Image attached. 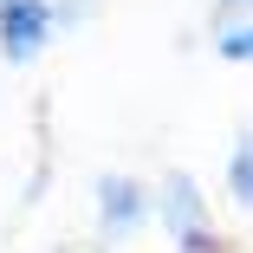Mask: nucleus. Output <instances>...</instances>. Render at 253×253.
I'll return each mask as SVG.
<instances>
[{
  "mask_svg": "<svg viewBox=\"0 0 253 253\" xmlns=\"http://www.w3.org/2000/svg\"><path fill=\"white\" fill-rule=\"evenodd\" d=\"M156 221H163V234L175 240V253H221L208 195H201V182H195L188 169H163V182H156Z\"/></svg>",
  "mask_w": 253,
  "mask_h": 253,
  "instance_id": "nucleus-1",
  "label": "nucleus"
},
{
  "mask_svg": "<svg viewBox=\"0 0 253 253\" xmlns=\"http://www.w3.org/2000/svg\"><path fill=\"white\" fill-rule=\"evenodd\" d=\"M97 234L104 240H130V234H143V221L156 214V195H149L136 175H124V169H111V175H97Z\"/></svg>",
  "mask_w": 253,
  "mask_h": 253,
  "instance_id": "nucleus-2",
  "label": "nucleus"
},
{
  "mask_svg": "<svg viewBox=\"0 0 253 253\" xmlns=\"http://www.w3.org/2000/svg\"><path fill=\"white\" fill-rule=\"evenodd\" d=\"M59 26L52 0H0V59L7 65H33L45 52V39Z\"/></svg>",
  "mask_w": 253,
  "mask_h": 253,
  "instance_id": "nucleus-3",
  "label": "nucleus"
},
{
  "mask_svg": "<svg viewBox=\"0 0 253 253\" xmlns=\"http://www.w3.org/2000/svg\"><path fill=\"white\" fill-rule=\"evenodd\" d=\"M227 195H234V208L240 214H253V124L234 136V149H227Z\"/></svg>",
  "mask_w": 253,
  "mask_h": 253,
  "instance_id": "nucleus-4",
  "label": "nucleus"
},
{
  "mask_svg": "<svg viewBox=\"0 0 253 253\" xmlns=\"http://www.w3.org/2000/svg\"><path fill=\"white\" fill-rule=\"evenodd\" d=\"M214 59H227V65H253V20L214 33Z\"/></svg>",
  "mask_w": 253,
  "mask_h": 253,
  "instance_id": "nucleus-5",
  "label": "nucleus"
},
{
  "mask_svg": "<svg viewBox=\"0 0 253 253\" xmlns=\"http://www.w3.org/2000/svg\"><path fill=\"white\" fill-rule=\"evenodd\" d=\"M240 20H253V0H214V33L240 26Z\"/></svg>",
  "mask_w": 253,
  "mask_h": 253,
  "instance_id": "nucleus-6",
  "label": "nucleus"
}]
</instances>
